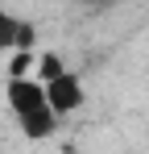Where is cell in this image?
<instances>
[{"label": "cell", "instance_id": "6da1fadb", "mask_svg": "<svg viewBox=\"0 0 149 154\" xmlns=\"http://www.w3.org/2000/svg\"><path fill=\"white\" fill-rule=\"evenodd\" d=\"M4 100L17 112L25 137H50V133L58 129V117H54V108L46 104V88H42L37 75H8Z\"/></svg>", "mask_w": 149, "mask_h": 154}, {"label": "cell", "instance_id": "7a4b0ae2", "mask_svg": "<svg viewBox=\"0 0 149 154\" xmlns=\"http://www.w3.org/2000/svg\"><path fill=\"white\" fill-rule=\"evenodd\" d=\"M42 88H46V104L54 108V117H66L74 108H83V83H79V75H71V71H58V75L46 79Z\"/></svg>", "mask_w": 149, "mask_h": 154}, {"label": "cell", "instance_id": "3957f363", "mask_svg": "<svg viewBox=\"0 0 149 154\" xmlns=\"http://www.w3.org/2000/svg\"><path fill=\"white\" fill-rule=\"evenodd\" d=\"M17 29H21V17H13V13L0 8V50H4V54L17 46Z\"/></svg>", "mask_w": 149, "mask_h": 154}, {"label": "cell", "instance_id": "277c9868", "mask_svg": "<svg viewBox=\"0 0 149 154\" xmlns=\"http://www.w3.org/2000/svg\"><path fill=\"white\" fill-rule=\"evenodd\" d=\"M33 63H37V79H42V83H46V79H54V75H58V71H66L58 54H37Z\"/></svg>", "mask_w": 149, "mask_h": 154}]
</instances>
